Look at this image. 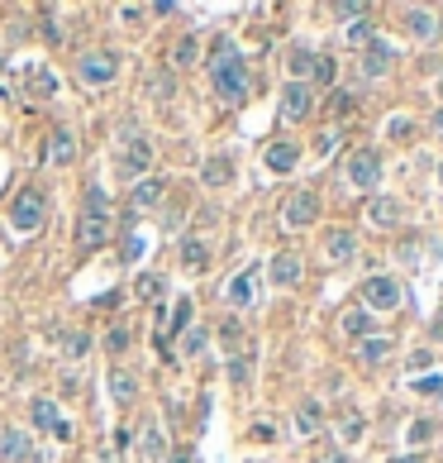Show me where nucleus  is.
Instances as JSON below:
<instances>
[{
    "label": "nucleus",
    "mask_w": 443,
    "mask_h": 463,
    "mask_svg": "<svg viewBox=\"0 0 443 463\" xmlns=\"http://www.w3.org/2000/svg\"><path fill=\"white\" fill-rule=\"evenodd\" d=\"M339 329L348 334V339H358V344H363L367 334H377V325H372V311H363V306H348V311L339 315Z\"/></svg>",
    "instance_id": "nucleus-17"
},
{
    "label": "nucleus",
    "mask_w": 443,
    "mask_h": 463,
    "mask_svg": "<svg viewBox=\"0 0 443 463\" xmlns=\"http://www.w3.org/2000/svg\"><path fill=\"white\" fill-rule=\"evenodd\" d=\"M434 339H443V315H439V320H434Z\"/></svg>",
    "instance_id": "nucleus-54"
},
{
    "label": "nucleus",
    "mask_w": 443,
    "mask_h": 463,
    "mask_svg": "<svg viewBox=\"0 0 443 463\" xmlns=\"http://www.w3.org/2000/svg\"><path fill=\"white\" fill-rule=\"evenodd\" d=\"M439 187H443V163H439Z\"/></svg>",
    "instance_id": "nucleus-55"
},
{
    "label": "nucleus",
    "mask_w": 443,
    "mask_h": 463,
    "mask_svg": "<svg viewBox=\"0 0 443 463\" xmlns=\"http://www.w3.org/2000/svg\"><path fill=\"white\" fill-rule=\"evenodd\" d=\"M43 215H48V201H43L38 187H24L15 196V206H10V225H15L20 234H34V229L43 225Z\"/></svg>",
    "instance_id": "nucleus-4"
},
{
    "label": "nucleus",
    "mask_w": 443,
    "mask_h": 463,
    "mask_svg": "<svg viewBox=\"0 0 443 463\" xmlns=\"http://www.w3.org/2000/svg\"><path fill=\"white\" fill-rule=\"evenodd\" d=\"M248 378H253V349H238V354L229 358V382H234V387H248Z\"/></svg>",
    "instance_id": "nucleus-29"
},
{
    "label": "nucleus",
    "mask_w": 443,
    "mask_h": 463,
    "mask_svg": "<svg viewBox=\"0 0 443 463\" xmlns=\"http://www.w3.org/2000/svg\"><path fill=\"white\" fill-rule=\"evenodd\" d=\"M177 253H182V263L191 268V273H205V268H210V244L201 239V234H186Z\"/></svg>",
    "instance_id": "nucleus-20"
},
{
    "label": "nucleus",
    "mask_w": 443,
    "mask_h": 463,
    "mask_svg": "<svg viewBox=\"0 0 443 463\" xmlns=\"http://www.w3.org/2000/svg\"><path fill=\"white\" fill-rule=\"evenodd\" d=\"M395 62V48L391 43H382V38H372L367 43V53H363V77L367 82H377V77H386V67Z\"/></svg>",
    "instance_id": "nucleus-12"
},
{
    "label": "nucleus",
    "mask_w": 443,
    "mask_h": 463,
    "mask_svg": "<svg viewBox=\"0 0 443 463\" xmlns=\"http://www.w3.org/2000/svg\"><path fill=\"white\" fill-rule=\"evenodd\" d=\"M148 96H157V101H172V77H167V72H153V77H148Z\"/></svg>",
    "instance_id": "nucleus-39"
},
{
    "label": "nucleus",
    "mask_w": 443,
    "mask_h": 463,
    "mask_svg": "<svg viewBox=\"0 0 443 463\" xmlns=\"http://www.w3.org/2000/svg\"><path fill=\"white\" fill-rule=\"evenodd\" d=\"M319 425H324L319 401H300V406H296V430H300V435H319Z\"/></svg>",
    "instance_id": "nucleus-25"
},
{
    "label": "nucleus",
    "mask_w": 443,
    "mask_h": 463,
    "mask_svg": "<svg viewBox=\"0 0 443 463\" xmlns=\"http://www.w3.org/2000/svg\"><path fill=\"white\" fill-rule=\"evenodd\" d=\"M182 354L186 358H201V354H205V329H186V334H182Z\"/></svg>",
    "instance_id": "nucleus-33"
},
{
    "label": "nucleus",
    "mask_w": 443,
    "mask_h": 463,
    "mask_svg": "<svg viewBox=\"0 0 443 463\" xmlns=\"http://www.w3.org/2000/svg\"><path fill=\"white\" fill-rule=\"evenodd\" d=\"M110 444H115V449H110V454H115V459H119V454H124V449H129V435H124V430H115V439H110Z\"/></svg>",
    "instance_id": "nucleus-48"
},
{
    "label": "nucleus",
    "mask_w": 443,
    "mask_h": 463,
    "mask_svg": "<svg viewBox=\"0 0 443 463\" xmlns=\"http://www.w3.org/2000/svg\"><path fill=\"white\" fill-rule=\"evenodd\" d=\"M395 258H400L405 268H419V258H424V239H419V234H410L405 244L395 248Z\"/></svg>",
    "instance_id": "nucleus-31"
},
{
    "label": "nucleus",
    "mask_w": 443,
    "mask_h": 463,
    "mask_svg": "<svg viewBox=\"0 0 443 463\" xmlns=\"http://www.w3.org/2000/svg\"><path fill=\"white\" fill-rule=\"evenodd\" d=\"M353 253H358V234L353 229H329L324 234V258L329 263H348Z\"/></svg>",
    "instance_id": "nucleus-16"
},
{
    "label": "nucleus",
    "mask_w": 443,
    "mask_h": 463,
    "mask_svg": "<svg viewBox=\"0 0 443 463\" xmlns=\"http://www.w3.org/2000/svg\"><path fill=\"white\" fill-rule=\"evenodd\" d=\"M143 253H148V239L133 229V215H129V220H124V253H119V258H124V263H138Z\"/></svg>",
    "instance_id": "nucleus-27"
},
{
    "label": "nucleus",
    "mask_w": 443,
    "mask_h": 463,
    "mask_svg": "<svg viewBox=\"0 0 443 463\" xmlns=\"http://www.w3.org/2000/svg\"><path fill=\"white\" fill-rule=\"evenodd\" d=\"M267 277H272L277 287H296V282H300V258H296V253H272Z\"/></svg>",
    "instance_id": "nucleus-18"
},
{
    "label": "nucleus",
    "mask_w": 443,
    "mask_h": 463,
    "mask_svg": "<svg viewBox=\"0 0 443 463\" xmlns=\"http://www.w3.org/2000/svg\"><path fill=\"white\" fill-rule=\"evenodd\" d=\"M148 167H153V143L138 134V129H129V134L119 138V148H115V182H143L148 177Z\"/></svg>",
    "instance_id": "nucleus-3"
},
{
    "label": "nucleus",
    "mask_w": 443,
    "mask_h": 463,
    "mask_svg": "<svg viewBox=\"0 0 443 463\" xmlns=\"http://www.w3.org/2000/svg\"><path fill=\"white\" fill-rule=\"evenodd\" d=\"M358 439H363V415L353 411V415L343 420V444H358Z\"/></svg>",
    "instance_id": "nucleus-44"
},
{
    "label": "nucleus",
    "mask_w": 443,
    "mask_h": 463,
    "mask_svg": "<svg viewBox=\"0 0 443 463\" xmlns=\"http://www.w3.org/2000/svg\"><path fill=\"white\" fill-rule=\"evenodd\" d=\"M405 29H410V38L429 43V38L439 34V15H434V10H405Z\"/></svg>",
    "instance_id": "nucleus-21"
},
{
    "label": "nucleus",
    "mask_w": 443,
    "mask_h": 463,
    "mask_svg": "<svg viewBox=\"0 0 443 463\" xmlns=\"http://www.w3.org/2000/svg\"><path fill=\"white\" fill-rule=\"evenodd\" d=\"M296 163H300V148H296V143H272V148L262 153V167H267V172H277V177L291 172Z\"/></svg>",
    "instance_id": "nucleus-19"
},
{
    "label": "nucleus",
    "mask_w": 443,
    "mask_h": 463,
    "mask_svg": "<svg viewBox=\"0 0 443 463\" xmlns=\"http://www.w3.org/2000/svg\"><path fill=\"white\" fill-rule=\"evenodd\" d=\"M219 344H224V349H243V325H238V320H224V325H219Z\"/></svg>",
    "instance_id": "nucleus-38"
},
{
    "label": "nucleus",
    "mask_w": 443,
    "mask_h": 463,
    "mask_svg": "<svg viewBox=\"0 0 443 463\" xmlns=\"http://www.w3.org/2000/svg\"><path fill=\"white\" fill-rule=\"evenodd\" d=\"M167 292V277H157V273H148V277H138V297H148V301H157Z\"/></svg>",
    "instance_id": "nucleus-35"
},
{
    "label": "nucleus",
    "mask_w": 443,
    "mask_h": 463,
    "mask_svg": "<svg viewBox=\"0 0 443 463\" xmlns=\"http://www.w3.org/2000/svg\"><path fill=\"white\" fill-rule=\"evenodd\" d=\"M110 196H105L101 182H86V206H81V215H77V248L81 253H91V248H101L105 239H110Z\"/></svg>",
    "instance_id": "nucleus-1"
},
{
    "label": "nucleus",
    "mask_w": 443,
    "mask_h": 463,
    "mask_svg": "<svg viewBox=\"0 0 443 463\" xmlns=\"http://www.w3.org/2000/svg\"><path fill=\"white\" fill-rule=\"evenodd\" d=\"M219 297L229 301L234 311L253 306V297H258V268H243V273H234L229 282H224V292H219Z\"/></svg>",
    "instance_id": "nucleus-10"
},
{
    "label": "nucleus",
    "mask_w": 443,
    "mask_h": 463,
    "mask_svg": "<svg viewBox=\"0 0 443 463\" xmlns=\"http://www.w3.org/2000/svg\"><path fill=\"white\" fill-rule=\"evenodd\" d=\"M439 435V420H415L410 425V444H424V439H434Z\"/></svg>",
    "instance_id": "nucleus-42"
},
{
    "label": "nucleus",
    "mask_w": 443,
    "mask_h": 463,
    "mask_svg": "<svg viewBox=\"0 0 443 463\" xmlns=\"http://www.w3.org/2000/svg\"><path fill=\"white\" fill-rule=\"evenodd\" d=\"M0 72H5V57H0Z\"/></svg>",
    "instance_id": "nucleus-56"
},
{
    "label": "nucleus",
    "mask_w": 443,
    "mask_h": 463,
    "mask_svg": "<svg viewBox=\"0 0 443 463\" xmlns=\"http://www.w3.org/2000/svg\"><path fill=\"white\" fill-rule=\"evenodd\" d=\"M48 163L52 167H72L77 163V138L67 134V129H57V134L48 138Z\"/></svg>",
    "instance_id": "nucleus-22"
},
{
    "label": "nucleus",
    "mask_w": 443,
    "mask_h": 463,
    "mask_svg": "<svg viewBox=\"0 0 443 463\" xmlns=\"http://www.w3.org/2000/svg\"><path fill=\"white\" fill-rule=\"evenodd\" d=\"M372 38H377V34H372V24H367V20H358V24L348 29V43H353V48H367Z\"/></svg>",
    "instance_id": "nucleus-41"
},
{
    "label": "nucleus",
    "mask_w": 443,
    "mask_h": 463,
    "mask_svg": "<svg viewBox=\"0 0 443 463\" xmlns=\"http://www.w3.org/2000/svg\"><path fill=\"white\" fill-rule=\"evenodd\" d=\"M410 129H415V124H410L405 115H395L391 124H386V134H391V138H410Z\"/></svg>",
    "instance_id": "nucleus-46"
},
{
    "label": "nucleus",
    "mask_w": 443,
    "mask_h": 463,
    "mask_svg": "<svg viewBox=\"0 0 443 463\" xmlns=\"http://www.w3.org/2000/svg\"><path fill=\"white\" fill-rule=\"evenodd\" d=\"M343 177H348V187L372 191L382 182V153H377V148H358V153L348 158V167H343Z\"/></svg>",
    "instance_id": "nucleus-6"
},
{
    "label": "nucleus",
    "mask_w": 443,
    "mask_h": 463,
    "mask_svg": "<svg viewBox=\"0 0 443 463\" xmlns=\"http://www.w3.org/2000/svg\"><path fill=\"white\" fill-rule=\"evenodd\" d=\"M29 415H34L38 430H52V435H57V425H62V420H57V406H52L48 397H34V401H29Z\"/></svg>",
    "instance_id": "nucleus-24"
},
{
    "label": "nucleus",
    "mask_w": 443,
    "mask_h": 463,
    "mask_svg": "<svg viewBox=\"0 0 443 463\" xmlns=\"http://www.w3.org/2000/svg\"><path fill=\"white\" fill-rule=\"evenodd\" d=\"M310 67H314V53H305V48H291V53H286L291 82H305V77H310Z\"/></svg>",
    "instance_id": "nucleus-30"
},
{
    "label": "nucleus",
    "mask_w": 443,
    "mask_h": 463,
    "mask_svg": "<svg viewBox=\"0 0 443 463\" xmlns=\"http://www.w3.org/2000/svg\"><path fill=\"white\" fill-rule=\"evenodd\" d=\"M29 86H34L38 96H52V91H57V82H52L48 67H34V72H29Z\"/></svg>",
    "instance_id": "nucleus-36"
},
{
    "label": "nucleus",
    "mask_w": 443,
    "mask_h": 463,
    "mask_svg": "<svg viewBox=\"0 0 443 463\" xmlns=\"http://www.w3.org/2000/svg\"><path fill=\"white\" fill-rule=\"evenodd\" d=\"M196 53H201V48H196V38H177V48H172V67H191Z\"/></svg>",
    "instance_id": "nucleus-32"
},
{
    "label": "nucleus",
    "mask_w": 443,
    "mask_h": 463,
    "mask_svg": "<svg viewBox=\"0 0 443 463\" xmlns=\"http://www.w3.org/2000/svg\"><path fill=\"white\" fill-rule=\"evenodd\" d=\"M334 15H339V20H367V5H353V0H348V5H339Z\"/></svg>",
    "instance_id": "nucleus-47"
},
{
    "label": "nucleus",
    "mask_w": 443,
    "mask_h": 463,
    "mask_svg": "<svg viewBox=\"0 0 443 463\" xmlns=\"http://www.w3.org/2000/svg\"><path fill=\"white\" fill-rule=\"evenodd\" d=\"M0 459L5 463H34V439L24 430H0Z\"/></svg>",
    "instance_id": "nucleus-13"
},
{
    "label": "nucleus",
    "mask_w": 443,
    "mask_h": 463,
    "mask_svg": "<svg viewBox=\"0 0 443 463\" xmlns=\"http://www.w3.org/2000/svg\"><path fill=\"white\" fill-rule=\"evenodd\" d=\"M62 349H67V358H81L86 349H91V334H86V329H72V334L62 339Z\"/></svg>",
    "instance_id": "nucleus-34"
},
{
    "label": "nucleus",
    "mask_w": 443,
    "mask_h": 463,
    "mask_svg": "<svg viewBox=\"0 0 443 463\" xmlns=\"http://www.w3.org/2000/svg\"><path fill=\"white\" fill-rule=\"evenodd\" d=\"M367 225H372V229H386V234L400 229V201H395V196H372V201H367Z\"/></svg>",
    "instance_id": "nucleus-11"
},
{
    "label": "nucleus",
    "mask_w": 443,
    "mask_h": 463,
    "mask_svg": "<svg viewBox=\"0 0 443 463\" xmlns=\"http://www.w3.org/2000/svg\"><path fill=\"white\" fill-rule=\"evenodd\" d=\"M210 77H215L219 101H229V106H243V101H248V67H243V57H238L234 48L219 43V53L210 62Z\"/></svg>",
    "instance_id": "nucleus-2"
},
{
    "label": "nucleus",
    "mask_w": 443,
    "mask_h": 463,
    "mask_svg": "<svg viewBox=\"0 0 443 463\" xmlns=\"http://www.w3.org/2000/svg\"><path fill=\"white\" fill-rule=\"evenodd\" d=\"M310 77H314V82H319V86H329V82H334V57H314Z\"/></svg>",
    "instance_id": "nucleus-43"
},
{
    "label": "nucleus",
    "mask_w": 443,
    "mask_h": 463,
    "mask_svg": "<svg viewBox=\"0 0 443 463\" xmlns=\"http://www.w3.org/2000/svg\"><path fill=\"white\" fill-rule=\"evenodd\" d=\"M410 387H415V392H424V397H439V392H443V378H439V373H429V378H415Z\"/></svg>",
    "instance_id": "nucleus-45"
},
{
    "label": "nucleus",
    "mask_w": 443,
    "mask_h": 463,
    "mask_svg": "<svg viewBox=\"0 0 443 463\" xmlns=\"http://www.w3.org/2000/svg\"><path fill=\"white\" fill-rule=\"evenodd\" d=\"M400 306V282L386 273L367 277L363 282V311H395Z\"/></svg>",
    "instance_id": "nucleus-7"
},
{
    "label": "nucleus",
    "mask_w": 443,
    "mask_h": 463,
    "mask_svg": "<svg viewBox=\"0 0 443 463\" xmlns=\"http://www.w3.org/2000/svg\"><path fill=\"white\" fill-rule=\"evenodd\" d=\"M186 325H191V301H177V311L167 320V334H186Z\"/></svg>",
    "instance_id": "nucleus-37"
},
{
    "label": "nucleus",
    "mask_w": 443,
    "mask_h": 463,
    "mask_svg": "<svg viewBox=\"0 0 443 463\" xmlns=\"http://www.w3.org/2000/svg\"><path fill=\"white\" fill-rule=\"evenodd\" d=\"M391 463H424L419 454H405V459H391Z\"/></svg>",
    "instance_id": "nucleus-53"
},
{
    "label": "nucleus",
    "mask_w": 443,
    "mask_h": 463,
    "mask_svg": "<svg viewBox=\"0 0 443 463\" xmlns=\"http://www.w3.org/2000/svg\"><path fill=\"white\" fill-rule=\"evenodd\" d=\"M105 349H110V358H115V354H124V349H129V329H124V325H115L110 334H105Z\"/></svg>",
    "instance_id": "nucleus-40"
},
{
    "label": "nucleus",
    "mask_w": 443,
    "mask_h": 463,
    "mask_svg": "<svg viewBox=\"0 0 443 463\" xmlns=\"http://www.w3.org/2000/svg\"><path fill=\"white\" fill-rule=\"evenodd\" d=\"M314 215H319V191H310V187L291 191L282 201V225L286 229H305V225H314Z\"/></svg>",
    "instance_id": "nucleus-5"
},
{
    "label": "nucleus",
    "mask_w": 443,
    "mask_h": 463,
    "mask_svg": "<svg viewBox=\"0 0 443 463\" xmlns=\"http://www.w3.org/2000/svg\"><path fill=\"white\" fill-rule=\"evenodd\" d=\"M77 77L86 86H110L119 77V62L110 53H86V57H77Z\"/></svg>",
    "instance_id": "nucleus-9"
},
{
    "label": "nucleus",
    "mask_w": 443,
    "mask_h": 463,
    "mask_svg": "<svg viewBox=\"0 0 443 463\" xmlns=\"http://www.w3.org/2000/svg\"><path fill=\"white\" fill-rule=\"evenodd\" d=\"M386 354H391V339H386V334H367L363 344H358V358H363V363H382Z\"/></svg>",
    "instance_id": "nucleus-28"
},
{
    "label": "nucleus",
    "mask_w": 443,
    "mask_h": 463,
    "mask_svg": "<svg viewBox=\"0 0 443 463\" xmlns=\"http://www.w3.org/2000/svg\"><path fill=\"white\" fill-rule=\"evenodd\" d=\"M324 463H348V454H343V449H339V454H329V459H324Z\"/></svg>",
    "instance_id": "nucleus-52"
},
{
    "label": "nucleus",
    "mask_w": 443,
    "mask_h": 463,
    "mask_svg": "<svg viewBox=\"0 0 443 463\" xmlns=\"http://www.w3.org/2000/svg\"><path fill=\"white\" fill-rule=\"evenodd\" d=\"M429 363H434V354H429V349H419V354L410 358V368H429Z\"/></svg>",
    "instance_id": "nucleus-50"
},
{
    "label": "nucleus",
    "mask_w": 443,
    "mask_h": 463,
    "mask_svg": "<svg viewBox=\"0 0 443 463\" xmlns=\"http://www.w3.org/2000/svg\"><path fill=\"white\" fill-rule=\"evenodd\" d=\"M429 129H434V134L443 138V110H434V120H429Z\"/></svg>",
    "instance_id": "nucleus-51"
},
{
    "label": "nucleus",
    "mask_w": 443,
    "mask_h": 463,
    "mask_svg": "<svg viewBox=\"0 0 443 463\" xmlns=\"http://www.w3.org/2000/svg\"><path fill=\"white\" fill-rule=\"evenodd\" d=\"M167 196V182L162 177H143L138 187H133V211H143V206H157Z\"/></svg>",
    "instance_id": "nucleus-23"
},
{
    "label": "nucleus",
    "mask_w": 443,
    "mask_h": 463,
    "mask_svg": "<svg viewBox=\"0 0 443 463\" xmlns=\"http://www.w3.org/2000/svg\"><path fill=\"white\" fill-rule=\"evenodd\" d=\"M201 182L205 187H229L234 182V158L229 153H210L205 163H201Z\"/></svg>",
    "instance_id": "nucleus-15"
},
{
    "label": "nucleus",
    "mask_w": 443,
    "mask_h": 463,
    "mask_svg": "<svg viewBox=\"0 0 443 463\" xmlns=\"http://www.w3.org/2000/svg\"><path fill=\"white\" fill-rule=\"evenodd\" d=\"M143 459L148 463H162L167 459V435H162V425H148V430H143Z\"/></svg>",
    "instance_id": "nucleus-26"
},
{
    "label": "nucleus",
    "mask_w": 443,
    "mask_h": 463,
    "mask_svg": "<svg viewBox=\"0 0 443 463\" xmlns=\"http://www.w3.org/2000/svg\"><path fill=\"white\" fill-rule=\"evenodd\" d=\"M310 115H314V91L305 82H286V91H282V120L286 124H300Z\"/></svg>",
    "instance_id": "nucleus-8"
},
{
    "label": "nucleus",
    "mask_w": 443,
    "mask_h": 463,
    "mask_svg": "<svg viewBox=\"0 0 443 463\" xmlns=\"http://www.w3.org/2000/svg\"><path fill=\"white\" fill-rule=\"evenodd\" d=\"M253 439H267V444H272V439H277V425H272V420H267V425H258V430H253Z\"/></svg>",
    "instance_id": "nucleus-49"
},
{
    "label": "nucleus",
    "mask_w": 443,
    "mask_h": 463,
    "mask_svg": "<svg viewBox=\"0 0 443 463\" xmlns=\"http://www.w3.org/2000/svg\"><path fill=\"white\" fill-rule=\"evenodd\" d=\"M105 387H110V397H115V406H133V401H138V378H133L129 368H110V378H105Z\"/></svg>",
    "instance_id": "nucleus-14"
}]
</instances>
